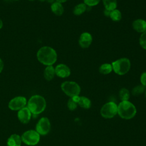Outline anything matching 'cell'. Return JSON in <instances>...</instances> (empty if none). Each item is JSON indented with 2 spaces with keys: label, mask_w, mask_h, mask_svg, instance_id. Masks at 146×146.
Listing matches in <instances>:
<instances>
[{
  "label": "cell",
  "mask_w": 146,
  "mask_h": 146,
  "mask_svg": "<svg viewBox=\"0 0 146 146\" xmlns=\"http://www.w3.org/2000/svg\"><path fill=\"white\" fill-rule=\"evenodd\" d=\"M39 62L46 66H52L57 60L56 51L50 46H43L39 49L36 54Z\"/></svg>",
  "instance_id": "1"
},
{
  "label": "cell",
  "mask_w": 146,
  "mask_h": 146,
  "mask_svg": "<svg viewBox=\"0 0 146 146\" xmlns=\"http://www.w3.org/2000/svg\"><path fill=\"white\" fill-rule=\"evenodd\" d=\"M46 102L44 98L39 95L32 96L27 102V108L34 115L42 113L46 108Z\"/></svg>",
  "instance_id": "2"
},
{
  "label": "cell",
  "mask_w": 146,
  "mask_h": 146,
  "mask_svg": "<svg viewBox=\"0 0 146 146\" xmlns=\"http://www.w3.org/2000/svg\"><path fill=\"white\" fill-rule=\"evenodd\" d=\"M136 112L135 105L128 100L121 101L117 106V113L122 119H131L135 116Z\"/></svg>",
  "instance_id": "3"
},
{
  "label": "cell",
  "mask_w": 146,
  "mask_h": 146,
  "mask_svg": "<svg viewBox=\"0 0 146 146\" xmlns=\"http://www.w3.org/2000/svg\"><path fill=\"white\" fill-rule=\"evenodd\" d=\"M112 70L119 75H124L128 73L131 69V63L127 58H121L111 63Z\"/></svg>",
  "instance_id": "4"
},
{
  "label": "cell",
  "mask_w": 146,
  "mask_h": 146,
  "mask_svg": "<svg viewBox=\"0 0 146 146\" xmlns=\"http://www.w3.org/2000/svg\"><path fill=\"white\" fill-rule=\"evenodd\" d=\"M60 87L63 92L70 98L78 96L80 93V87L74 81H65L61 84Z\"/></svg>",
  "instance_id": "5"
},
{
  "label": "cell",
  "mask_w": 146,
  "mask_h": 146,
  "mask_svg": "<svg viewBox=\"0 0 146 146\" xmlns=\"http://www.w3.org/2000/svg\"><path fill=\"white\" fill-rule=\"evenodd\" d=\"M21 139L26 145H35L40 140V135L35 130H28L22 134Z\"/></svg>",
  "instance_id": "6"
},
{
  "label": "cell",
  "mask_w": 146,
  "mask_h": 146,
  "mask_svg": "<svg viewBox=\"0 0 146 146\" xmlns=\"http://www.w3.org/2000/svg\"><path fill=\"white\" fill-rule=\"evenodd\" d=\"M117 113V106L113 102L104 104L100 110V114L106 119L113 117Z\"/></svg>",
  "instance_id": "7"
},
{
  "label": "cell",
  "mask_w": 146,
  "mask_h": 146,
  "mask_svg": "<svg viewBox=\"0 0 146 146\" xmlns=\"http://www.w3.org/2000/svg\"><path fill=\"white\" fill-rule=\"evenodd\" d=\"M51 124L47 117L40 118L36 125V131L41 135H47L50 131Z\"/></svg>",
  "instance_id": "8"
},
{
  "label": "cell",
  "mask_w": 146,
  "mask_h": 146,
  "mask_svg": "<svg viewBox=\"0 0 146 146\" xmlns=\"http://www.w3.org/2000/svg\"><path fill=\"white\" fill-rule=\"evenodd\" d=\"M26 98L24 96H16L13 98L9 103L8 107L12 111H19L26 106Z\"/></svg>",
  "instance_id": "9"
},
{
  "label": "cell",
  "mask_w": 146,
  "mask_h": 146,
  "mask_svg": "<svg viewBox=\"0 0 146 146\" xmlns=\"http://www.w3.org/2000/svg\"><path fill=\"white\" fill-rule=\"evenodd\" d=\"M92 40V36L90 33L84 32L80 35L78 43L82 48H87L91 46Z\"/></svg>",
  "instance_id": "10"
},
{
  "label": "cell",
  "mask_w": 146,
  "mask_h": 146,
  "mask_svg": "<svg viewBox=\"0 0 146 146\" xmlns=\"http://www.w3.org/2000/svg\"><path fill=\"white\" fill-rule=\"evenodd\" d=\"M55 75L61 78H66L71 75V70L65 64L60 63L55 67Z\"/></svg>",
  "instance_id": "11"
},
{
  "label": "cell",
  "mask_w": 146,
  "mask_h": 146,
  "mask_svg": "<svg viewBox=\"0 0 146 146\" xmlns=\"http://www.w3.org/2000/svg\"><path fill=\"white\" fill-rule=\"evenodd\" d=\"M31 114L32 113L27 108V107H25L18 111L17 116L19 120L21 123L23 124H27L29 122L31 119Z\"/></svg>",
  "instance_id": "12"
},
{
  "label": "cell",
  "mask_w": 146,
  "mask_h": 146,
  "mask_svg": "<svg viewBox=\"0 0 146 146\" xmlns=\"http://www.w3.org/2000/svg\"><path fill=\"white\" fill-rule=\"evenodd\" d=\"M132 27L136 32L143 33L146 31V21L143 19H137L133 22Z\"/></svg>",
  "instance_id": "13"
},
{
  "label": "cell",
  "mask_w": 146,
  "mask_h": 146,
  "mask_svg": "<svg viewBox=\"0 0 146 146\" xmlns=\"http://www.w3.org/2000/svg\"><path fill=\"white\" fill-rule=\"evenodd\" d=\"M21 137L17 134L11 135L7 141V146H21Z\"/></svg>",
  "instance_id": "14"
},
{
  "label": "cell",
  "mask_w": 146,
  "mask_h": 146,
  "mask_svg": "<svg viewBox=\"0 0 146 146\" xmlns=\"http://www.w3.org/2000/svg\"><path fill=\"white\" fill-rule=\"evenodd\" d=\"M52 12L57 16H61L64 13V7L61 3L55 1L51 5Z\"/></svg>",
  "instance_id": "15"
},
{
  "label": "cell",
  "mask_w": 146,
  "mask_h": 146,
  "mask_svg": "<svg viewBox=\"0 0 146 146\" xmlns=\"http://www.w3.org/2000/svg\"><path fill=\"white\" fill-rule=\"evenodd\" d=\"M55 75V68L52 66H47L44 70V77L48 80H51Z\"/></svg>",
  "instance_id": "16"
},
{
  "label": "cell",
  "mask_w": 146,
  "mask_h": 146,
  "mask_svg": "<svg viewBox=\"0 0 146 146\" xmlns=\"http://www.w3.org/2000/svg\"><path fill=\"white\" fill-rule=\"evenodd\" d=\"M87 6L84 3L76 5L73 9V13L75 15H80L87 11Z\"/></svg>",
  "instance_id": "17"
},
{
  "label": "cell",
  "mask_w": 146,
  "mask_h": 146,
  "mask_svg": "<svg viewBox=\"0 0 146 146\" xmlns=\"http://www.w3.org/2000/svg\"><path fill=\"white\" fill-rule=\"evenodd\" d=\"M112 71H113L112 67L111 64L110 63H103L101 64L99 68V72L103 75L109 74Z\"/></svg>",
  "instance_id": "18"
},
{
  "label": "cell",
  "mask_w": 146,
  "mask_h": 146,
  "mask_svg": "<svg viewBox=\"0 0 146 146\" xmlns=\"http://www.w3.org/2000/svg\"><path fill=\"white\" fill-rule=\"evenodd\" d=\"M104 8L112 11L116 9L117 6V0H102Z\"/></svg>",
  "instance_id": "19"
},
{
  "label": "cell",
  "mask_w": 146,
  "mask_h": 146,
  "mask_svg": "<svg viewBox=\"0 0 146 146\" xmlns=\"http://www.w3.org/2000/svg\"><path fill=\"white\" fill-rule=\"evenodd\" d=\"M78 104L83 108L88 109L91 106V102L88 98L86 96H80Z\"/></svg>",
  "instance_id": "20"
},
{
  "label": "cell",
  "mask_w": 146,
  "mask_h": 146,
  "mask_svg": "<svg viewBox=\"0 0 146 146\" xmlns=\"http://www.w3.org/2000/svg\"><path fill=\"white\" fill-rule=\"evenodd\" d=\"M121 17L122 15L121 11L117 9L112 10L110 15V18L114 22L120 21L121 19Z\"/></svg>",
  "instance_id": "21"
},
{
  "label": "cell",
  "mask_w": 146,
  "mask_h": 146,
  "mask_svg": "<svg viewBox=\"0 0 146 146\" xmlns=\"http://www.w3.org/2000/svg\"><path fill=\"white\" fill-rule=\"evenodd\" d=\"M145 86H144L142 84L137 85L132 88L131 92L133 96H138L145 92Z\"/></svg>",
  "instance_id": "22"
},
{
  "label": "cell",
  "mask_w": 146,
  "mask_h": 146,
  "mask_svg": "<svg viewBox=\"0 0 146 146\" xmlns=\"http://www.w3.org/2000/svg\"><path fill=\"white\" fill-rule=\"evenodd\" d=\"M130 96V93L128 89L125 88H121L119 91V97L121 101L128 100Z\"/></svg>",
  "instance_id": "23"
},
{
  "label": "cell",
  "mask_w": 146,
  "mask_h": 146,
  "mask_svg": "<svg viewBox=\"0 0 146 146\" xmlns=\"http://www.w3.org/2000/svg\"><path fill=\"white\" fill-rule=\"evenodd\" d=\"M139 44L144 49L146 50V31L141 33L139 38Z\"/></svg>",
  "instance_id": "24"
},
{
  "label": "cell",
  "mask_w": 146,
  "mask_h": 146,
  "mask_svg": "<svg viewBox=\"0 0 146 146\" xmlns=\"http://www.w3.org/2000/svg\"><path fill=\"white\" fill-rule=\"evenodd\" d=\"M78 103L76 102H75L72 99V98H70V99L68 100V102H67V107L69 108L70 110L71 111H73L74 110H75L78 106Z\"/></svg>",
  "instance_id": "25"
},
{
  "label": "cell",
  "mask_w": 146,
  "mask_h": 146,
  "mask_svg": "<svg viewBox=\"0 0 146 146\" xmlns=\"http://www.w3.org/2000/svg\"><path fill=\"white\" fill-rule=\"evenodd\" d=\"M100 0H83V3L86 4L87 6H95L98 5Z\"/></svg>",
  "instance_id": "26"
},
{
  "label": "cell",
  "mask_w": 146,
  "mask_h": 146,
  "mask_svg": "<svg viewBox=\"0 0 146 146\" xmlns=\"http://www.w3.org/2000/svg\"><path fill=\"white\" fill-rule=\"evenodd\" d=\"M140 82L142 85L146 87V72H144L140 76Z\"/></svg>",
  "instance_id": "27"
},
{
  "label": "cell",
  "mask_w": 146,
  "mask_h": 146,
  "mask_svg": "<svg viewBox=\"0 0 146 146\" xmlns=\"http://www.w3.org/2000/svg\"><path fill=\"white\" fill-rule=\"evenodd\" d=\"M111 12V11H110V10H107V9H104V15H105L106 17H110V15Z\"/></svg>",
  "instance_id": "28"
},
{
  "label": "cell",
  "mask_w": 146,
  "mask_h": 146,
  "mask_svg": "<svg viewBox=\"0 0 146 146\" xmlns=\"http://www.w3.org/2000/svg\"><path fill=\"white\" fill-rule=\"evenodd\" d=\"M3 62L2 61V60L0 58V73L2 72V71L3 70Z\"/></svg>",
  "instance_id": "29"
},
{
  "label": "cell",
  "mask_w": 146,
  "mask_h": 146,
  "mask_svg": "<svg viewBox=\"0 0 146 146\" xmlns=\"http://www.w3.org/2000/svg\"><path fill=\"white\" fill-rule=\"evenodd\" d=\"M56 2H59V3H64V2H66V1H67V0H55Z\"/></svg>",
  "instance_id": "30"
},
{
  "label": "cell",
  "mask_w": 146,
  "mask_h": 146,
  "mask_svg": "<svg viewBox=\"0 0 146 146\" xmlns=\"http://www.w3.org/2000/svg\"><path fill=\"white\" fill-rule=\"evenodd\" d=\"M48 3H53L54 2H55L56 1L55 0H46Z\"/></svg>",
  "instance_id": "31"
},
{
  "label": "cell",
  "mask_w": 146,
  "mask_h": 146,
  "mask_svg": "<svg viewBox=\"0 0 146 146\" xmlns=\"http://www.w3.org/2000/svg\"><path fill=\"white\" fill-rule=\"evenodd\" d=\"M2 26H3V22H2V20L0 19V29L2 27Z\"/></svg>",
  "instance_id": "32"
},
{
  "label": "cell",
  "mask_w": 146,
  "mask_h": 146,
  "mask_svg": "<svg viewBox=\"0 0 146 146\" xmlns=\"http://www.w3.org/2000/svg\"><path fill=\"white\" fill-rule=\"evenodd\" d=\"M39 1H40V2H44V1H45L46 0H39Z\"/></svg>",
  "instance_id": "33"
},
{
  "label": "cell",
  "mask_w": 146,
  "mask_h": 146,
  "mask_svg": "<svg viewBox=\"0 0 146 146\" xmlns=\"http://www.w3.org/2000/svg\"><path fill=\"white\" fill-rule=\"evenodd\" d=\"M145 98H146V89L145 90Z\"/></svg>",
  "instance_id": "34"
},
{
  "label": "cell",
  "mask_w": 146,
  "mask_h": 146,
  "mask_svg": "<svg viewBox=\"0 0 146 146\" xmlns=\"http://www.w3.org/2000/svg\"><path fill=\"white\" fill-rule=\"evenodd\" d=\"M30 1H33V0H30Z\"/></svg>",
  "instance_id": "35"
},
{
  "label": "cell",
  "mask_w": 146,
  "mask_h": 146,
  "mask_svg": "<svg viewBox=\"0 0 146 146\" xmlns=\"http://www.w3.org/2000/svg\"><path fill=\"white\" fill-rule=\"evenodd\" d=\"M15 1H18V0H15Z\"/></svg>",
  "instance_id": "36"
}]
</instances>
